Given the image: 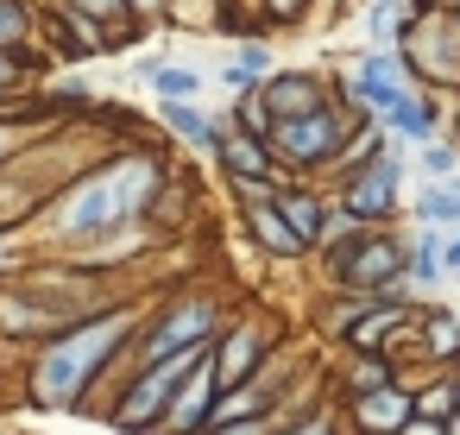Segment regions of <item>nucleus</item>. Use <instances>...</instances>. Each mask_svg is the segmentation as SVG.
I'll return each instance as SVG.
<instances>
[{
    "mask_svg": "<svg viewBox=\"0 0 460 435\" xmlns=\"http://www.w3.org/2000/svg\"><path fill=\"white\" fill-rule=\"evenodd\" d=\"M171 183V164L158 152H114L102 164H89L83 177H70L58 196L39 202V227L51 240V253L89 259L108 240L146 227V209L158 202V190Z\"/></svg>",
    "mask_w": 460,
    "mask_h": 435,
    "instance_id": "obj_1",
    "label": "nucleus"
},
{
    "mask_svg": "<svg viewBox=\"0 0 460 435\" xmlns=\"http://www.w3.org/2000/svg\"><path fill=\"white\" fill-rule=\"evenodd\" d=\"M139 322H146V303L120 297V303L95 309L89 322L39 341L26 353V397L39 410H95V391H102L108 366L120 360V347L139 334Z\"/></svg>",
    "mask_w": 460,
    "mask_h": 435,
    "instance_id": "obj_2",
    "label": "nucleus"
},
{
    "mask_svg": "<svg viewBox=\"0 0 460 435\" xmlns=\"http://www.w3.org/2000/svg\"><path fill=\"white\" fill-rule=\"evenodd\" d=\"M378 120L366 114V108H353V102H322V108H309V114H296V120H278L271 127V164L278 171H328V164H341L347 158V146L359 139V133H372Z\"/></svg>",
    "mask_w": 460,
    "mask_h": 435,
    "instance_id": "obj_3",
    "label": "nucleus"
},
{
    "mask_svg": "<svg viewBox=\"0 0 460 435\" xmlns=\"http://www.w3.org/2000/svg\"><path fill=\"white\" fill-rule=\"evenodd\" d=\"M322 278L341 297H416L410 290V234L366 227L347 246L322 253Z\"/></svg>",
    "mask_w": 460,
    "mask_h": 435,
    "instance_id": "obj_4",
    "label": "nucleus"
},
{
    "mask_svg": "<svg viewBox=\"0 0 460 435\" xmlns=\"http://www.w3.org/2000/svg\"><path fill=\"white\" fill-rule=\"evenodd\" d=\"M221 328H227V315H221L215 290H177V297L146 309L139 334L127 341V360L152 366V360H171V353H190V347H215Z\"/></svg>",
    "mask_w": 460,
    "mask_h": 435,
    "instance_id": "obj_5",
    "label": "nucleus"
},
{
    "mask_svg": "<svg viewBox=\"0 0 460 435\" xmlns=\"http://www.w3.org/2000/svg\"><path fill=\"white\" fill-rule=\"evenodd\" d=\"M202 353H208V347H190V353H171V360L133 366V378L108 397V422H114L120 435H158V422H164L171 397L183 391V378L196 372V360H202Z\"/></svg>",
    "mask_w": 460,
    "mask_h": 435,
    "instance_id": "obj_6",
    "label": "nucleus"
},
{
    "mask_svg": "<svg viewBox=\"0 0 460 435\" xmlns=\"http://www.w3.org/2000/svg\"><path fill=\"white\" fill-rule=\"evenodd\" d=\"M334 202H341V209H347L359 227H385V221L397 215V202H403V146L391 139V152H385V158L341 171Z\"/></svg>",
    "mask_w": 460,
    "mask_h": 435,
    "instance_id": "obj_7",
    "label": "nucleus"
},
{
    "mask_svg": "<svg viewBox=\"0 0 460 435\" xmlns=\"http://www.w3.org/2000/svg\"><path fill=\"white\" fill-rule=\"evenodd\" d=\"M271 347H278L271 322H259V315H227V328L215 334V385H221V391L246 385V378L271 360Z\"/></svg>",
    "mask_w": 460,
    "mask_h": 435,
    "instance_id": "obj_8",
    "label": "nucleus"
},
{
    "mask_svg": "<svg viewBox=\"0 0 460 435\" xmlns=\"http://www.w3.org/2000/svg\"><path fill=\"white\" fill-rule=\"evenodd\" d=\"M403 89H416V83H410V70H403V58H397V51H366V58L347 70L341 102H353V108H366V114L378 120V108H391Z\"/></svg>",
    "mask_w": 460,
    "mask_h": 435,
    "instance_id": "obj_9",
    "label": "nucleus"
},
{
    "mask_svg": "<svg viewBox=\"0 0 460 435\" xmlns=\"http://www.w3.org/2000/svg\"><path fill=\"white\" fill-rule=\"evenodd\" d=\"M215 404H221V385H215V347H208V353L196 360V372L183 378V391L171 397V410H164L158 435H208Z\"/></svg>",
    "mask_w": 460,
    "mask_h": 435,
    "instance_id": "obj_10",
    "label": "nucleus"
},
{
    "mask_svg": "<svg viewBox=\"0 0 460 435\" xmlns=\"http://www.w3.org/2000/svg\"><path fill=\"white\" fill-rule=\"evenodd\" d=\"M347 422H353V435H403L416 422V391L403 378H391L366 397H347Z\"/></svg>",
    "mask_w": 460,
    "mask_h": 435,
    "instance_id": "obj_11",
    "label": "nucleus"
},
{
    "mask_svg": "<svg viewBox=\"0 0 460 435\" xmlns=\"http://www.w3.org/2000/svg\"><path fill=\"white\" fill-rule=\"evenodd\" d=\"M378 133L397 146H429V139H441V102L429 89H403L391 108H378Z\"/></svg>",
    "mask_w": 460,
    "mask_h": 435,
    "instance_id": "obj_12",
    "label": "nucleus"
},
{
    "mask_svg": "<svg viewBox=\"0 0 460 435\" xmlns=\"http://www.w3.org/2000/svg\"><path fill=\"white\" fill-rule=\"evenodd\" d=\"M259 102L271 108V120H296V114H309V108L328 102V83L315 70H271L265 89H259Z\"/></svg>",
    "mask_w": 460,
    "mask_h": 435,
    "instance_id": "obj_13",
    "label": "nucleus"
},
{
    "mask_svg": "<svg viewBox=\"0 0 460 435\" xmlns=\"http://www.w3.org/2000/svg\"><path fill=\"white\" fill-rule=\"evenodd\" d=\"M416 366H435V372L460 366V315L454 309H422L416 315Z\"/></svg>",
    "mask_w": 460,
    "mask_h": 435,
    "instance_id": "obj_14",
    "label": "nucleus"
},
{
    "mask_svg": "<svg viewBox=\"0 0 460 435\" xmlns=\"http://www.w3.org/2000/svg\"><path fill=\"white\" fill-rule=\"evenodd\" d=\"M221 171H227V183H259V177H278V164H271V146L265 139H252V133H221V146L208 152Z\"/></svg>",
    "mask_w": 460,
    "mask_h": 435,
    "instance_id": "obj_15",
    "label": "nucleus"
},
{
    "mask_svg": "<svg viewBox=\"0 0 460 435\" xmlns=\"http://www.w3.org/2000/svg\"><path fill=\"white\" fill-rule=\"evenodd\" d=\"M240 215H246V234H252L259 253H271V259H309L303 240L290 234V221L278 215V202H259V209H240Z\"/></svg>",
    "mask_w": 460,
    "mask_h": 435,
    "instance_id": "obj_16",
    "label": "nucleus"
},
{
    "mask_svg": "<svg viewBox=\"0 0 460 435\" xmlns=\"http://www.w3.org/2000/svg\"><path fill=\"white\" fill-rule=\"evenodd\" d=\"M410 215H416V227L460 234V177H447V183H422V190L410 196Z\"/></svg>",
    "mask_w": 460,
    "mask_h": 435,
    "instance_id": "obj_17",
    "label": "nucleus"
},
{
    "mask_svg": "<svg viewBox=\"0 0 460 435\" xmlns=\"http://www.w3.org/2000/svg\"><path fill=\"white\" fill-rule=\"evenodd\" d=\"M278 215L290 221V234L303 240V253L322 246V221H328V196L315 190H278Z\"/></svg>",
    "mask_w": 460,
    "mask_h": 435,
    "instance_id": "obj_18",
    "label": "nucleus"
},
{
    "mask_svg": "<svg viewBox=\"0 0 460 435\" xmlns=\"http://www.w3.org/2000/svg\"><path fill=\"white\" fill-rule=\"evenodd\" d=\"M441 240H447V234H435V227H410V290H416V297H429V290L447 284Z\"/></svg>",
    "mask_w": 460,
    "mask_h": 435,
    "instance_id": "obj_19",
    "label": "nucleus"
},
{
    "mask_svg": "<svg viewBox=\"0 0 460 435\" xmlns=\"http://www.w3.org/2000/svg\"><path fill=\"white\" fill-rule=\"evenodd\" d=\"M278 64H271V45H259V39H240L234 45V64L221 70V83L234 89V95H252V89H265V76H271Z\"/></svg>",
    "mask_w": 460,
    "mask_h": 435,
    "instance_id": "obj_20",
    "label": "nucleus"
},
{
    "mask_svg": "<svg viewBox=\"0 0 460 435\" xmlns=\"http://www.w3.org/2000/svg\"><path fill=\"white\" fill-rule=\"evenodd\" d=\"M158 120H164V127H171L177 139L202 146V152H215V146H221V133H227V127H221L215 114H202L196 102H164V108H158Z\"/></svg>",
    "mask_w": 460,
    "mask_h": 435,
    "instance_id": "obj_21",
    "label": "nucleus"
},
{
    "mask_svg": "<svg viewBox=\"0 0 460 435\" xmlns=\"http://www.w3.org/2000/svg\"><path fill=\"white\" fill-rule=\"evenodd\" d=\"M397 378V366L385 360V353H347L341 360V391L347 397H366V391H378V385H391Z\"/></svg>",
    "mask_w": 460,
    "mask_h": 435,
    "instance_id": "obj_22",
    "label": "nucleus"
},
{
    "mask_svg": "<svg viewBox=\"0 0 460 435\" xmlns=\"http://www.w3.org/2000/svg\"><path fill=\"white\" fill-rule=\"evenodd\" d=\"M146 83H152L158 108H164V102H202V70H183V64H152V70H146Z\"/></svg>",
    "mask_w": 460,
    "mask_h": 435,
    "instance_id": "obj_23",
    "label": "nucleus"
},
{
    "mask_svg": "<svg viewBox=\"0 0 460 435\" xmlns=\"http://www.w3.org/2000/svg\"><path fill=\"white\" fill-rule=\"evenodd\" d=\"M403 26H410V7H403V0H372V7H366V39H372V51H397Z\"/></svg>",
    "mask_w": 460,
    "mask_h": 435,
    "instance_id": "obj_24",
    "label": "nucleus"
},
{
    "mask_svg": "<svg viewBox=\"0 0 460 435\" xmlns=\"http://www.w3.org/2000/svg\"><path fill=\"white\" fill-rule=\"evenodd\" d=\"M265 429H271V435H341V416H334L328 404H309V410H296V416H265Z\"/></svg>",
    "mask_w": 460,
    "mask_h": 435,
    "instance_id": "obj_25",
    "label": "nucleus"
},
{
    "mask_svg": "<svg viewBox=\"0 0 460 435\" xmlns=\"http://www.w3.org/2000/svg\"><path fill=\"white\" fill-rule=\"evenodd\" d=\"M454 416V378H422L416 385V422H447Z\"/></svg>",
    "mask_w": 460,
    "mask_h": 435,
    "instance_id": "obj_26",
    "label": "nucleus"
},
{
    "mask_svg": "<svg viewBox=\"0 0 460 435\" xmlns=\"http://www.w3.org/2000/svg\"><path fill=\"white\" fill-rule=\"evenodd\" d=\"M416 164H422V183H447V177H460V146L429 139V146H416Z\"/></svg>",
    "mask_w": 460,
    "mask_h": 435,
    "instance_id": "obj_27",
    "label": "nucleus"
},
{
    "mask_svg": "<svg viewBox=\"0 0 460 435\" xmlns=\"http://www.w3.org/2000/svg\"><path fill=\"white\" fill-rule=\"evenodd\" d=\"M227 127H234V133H252V139H271V127H278V120H271V108H265V102H259V89H252V95H240V102H234Z\"/></svg>",
    "mask_w": 460,
    "mask_h": 435,
    "instance_id": "obj_28",
    "label": "nucleus"
},
{
    "mask_svg": "<svg viewBox=\"0 0 460 435\" xmlns=\"http://www.w3.org/2000/svg\"><path fill=\"white\" fill-rule=\"evenodd\" d=\"M32 39V13H26V0H0V51L20 58V45Z\"/></svg>",
    "mask_w": 460,
    "mask_h": 435,
    "instance_id": "obj_29",
    "label": "nucleus"
},
{
    "mask_svg": "<svg viewBox=\"0 0 460 435\" xmlns=\"http://www.w3.org/2000/svg\"><path fill=\"white\" fill-rule=\"evenodd\" d=\"M70 7H76L89 26H120V20H133V13H127V0H70Z\"/></svg>",
    "mask_w": 460,
    "mask_h": 435,
    "instance_id": "obj_30",
    "label": "nucleus"
},
{
    "mask_svg": "<svg viewBox=\"0 0 460 435\" xmlns=\"http://www.w3.org/2000/svg\"><path fill=\"white\" fill-rule=\"evenodd\" d=\"M303 7H309V0H259V13L271 26H303Z\"/></svg>",
    "mask_w": 460,
    "mask_h": 435,
    "instance_id": "obj_31",
    "label": "nucleus"
},
{
    "mask_svg": "<svg viewBox=\"0 0 460 435\" xmlns=\"http://www.w3.org/2000/svg\"><path fill=\"white\" fill-rule=\"evenodd\" d=\"M20 83H26V64H20V58H7V51H0V95H13Z\"/></svg>",
    "mask_w": 460,
    "mask_h": 435,
    "instance_id": "obj_32",
    "label": "nucleus"
},
{
    "mask_svg": "<svg viewBox=\"0 0 460 435\" xmlns=\"http://www.w3.org/2000/svg\"><path fill=\"white\" fill-rule=\"evenodd\" d=\"M164 7H171V0H127L133 20H164Z\"/></svg>",
    "mask_w": 460,
    "mask_h": 435,
    "instance_id": "obj_33",
    "label": "nucleus"
},
{
    "mask_svg": "<svg viewBox=\"0 0 460 435\" xmlns=\"http://www.w3.org/2000/svg\"><path fill=\"white\" fill-rule=\"evenodd\" d=\"M441 259H447V278H460V234L441 240Z\"/></svg>",
    "mask_w": 460,
    "mask_h": 435,
    "instance_id": "obj_34",
    "label": "nucleus"
},
{
    "mask_svg": "<svg viewBox=\"0 0 460 435\" xmlns=\"http://www.w3.org/2000/svg\"><path fill=\"white\" fill-rule=\"evenodd\" d=\"M208 435H271L265 422H227V429H208Z\"/></svg>",
    "mask_w": 460,
    "mask_h": 435,
    "instance_id": "obj_35",
    "label": "nucleus"
},
{
    "mask_svg": "<svg viewBox=\"0 0 460 435\" xmlns=\"http://www.w3.org/2000/svg\"><path fill=\"white\" fill-rule=\"evenodd\" d=\"M403 435H441V422H410Z\"/></svg>",
    "mask_w": 460,
    "mask_h": 435,
    "instance_id": "obj_36",
    "label": "nucleus"
},
{
    "mask_svg": "<svg viewBox=\"0 0 460 435\" xmlns=\"http://www.w3.org/2000/svg\"><path fill=\"white\" fill-rule=\"evenodd\" d=\"M441 435H460V410H454V416H447V422H441Z\"/></svg>",
    "mask_w": 460,
    "mask_h": 435,
    "instance_id": "obj_37",
    "label": "nucleus"
},
{
    "mask_svg": "<svg viewBox=\"0 0 460 435\" xmlns=\"http://www.w3.org/2000/svg\"><path fill=\"white\" fill-rule=\"evenodd\" d=\"M447 378H454V410H460V366H454V372H447Z\"/></svg>",
    "mask_w": 460,
    "mask_h": 435,
    "instance_id": "obj_38",
    "label": "nucleus"
},
{
    "mask_svg": "<svg viewBox=\"0 0 460 435\" xmlns=\"http://www.w3.org/2000/svg\"><path fill=\"white\" fill-rule=\"evenodd\" d=\"M441 13H454V20H460V0H441Z\"/></svg>",
    "mask_w": 460,
    "mask_h": 435,
    "instance_id": "obj_39",
    "label": "nucleus"
},
{
    "mask_svg": "<svg viewBox=\"0 0 460 435\" xmlns=\"http://www.w3.org/2000/svg\"><path fill=\"white\" fill-rule=\"evenodd\" d=\"M454 146H460V114H454Z\"/></svg>",
    "mask_w": 460,
    "mask_h": 435,
    "instance_id": "obj_40",
    "label": "nucleus"
},
{
    "mask_svg": "<svg viewBox=\"0 0 460 435\" xmlns=\"http://www.w3.org/2000/svg\"><path fill=\"white\" fill-rule=\"evenodd\" d=\"M454 45H460V20H454Z\"/></svg>",
    "mask_w": 460,
    "mask_h": 435,
    "instance_id": "obj_41",
    "label": "nucleus"
},
{
    "mask_svg": "<svg viewBox=\"0 0 460 435\" xmlns=\"http://www.w3.org/2000/svg\"><path fill=\"white\" fill-rule=\"evenodd\" d=\"M0 360H7V341H0Z\"/></svg>",
    "mask_w": 460,
    "mask_h": 435,
    "instance_id": "obj_42",
    "label": "nucleus"
},
{
    "mask_svg": "<svg viewBox=\"0 0 460 435\" xmlns=\"http://www.w3.org/2000/svg\"><path fill=\"white\" fill-rule=\"evenodd\" d=\"M0 152H7V133H0Z\"/></svg>",
    "mask_w": 460,
    "mask_h": 435,
    "instance_id": "obj_43",
    "label": "nucleus"
},
{
    "mask_svg": "<svg viewBox=\"0 0 460 435\" xmlns=\"http://www.w3.org/2000/svg\"><path fill=\"white\" fill-rule=\"evenodd\" d=\"M322 7H341V0H322Z\"/></svg>",
    "mask_w": 460,
    "mask_h": 435,
    "instance_id": "obj_44",
    "label": "nucleus"
}]
</instances>
